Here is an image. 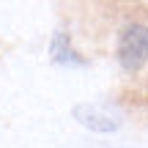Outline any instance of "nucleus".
Returning a JSON list of instances; mask_svg holds the SVG:
<instances>
[{
  "mask_svg": "<svg viewBox=\"0 0 148 148\" xmlns=\"http://www.w3.org/2000/svg\"><path fill=\"white\" fill-rule=\"evenodd\" d=\"M47 55L55 66H63V69H85L88 60L74 49L71 44V36L66 30H55L52 38H49V47H47Z\"/></svg>",
  "mask_w": 148,
  "mask_h": 148,
  "instance_id": "nucleus-3",
  "label": "nucleus"
},
{
  "mask_svg": "<svg viewBox=\"0 0 148 148\" xmlns=\"http://www.w3.org/2000/svg\"><path fill=\"white\" fill-rule=\"evenodd\" d=\"M115 58L123 71H140L148 63V25L129 22L118 33V47Z\"/></svg>",
  "mask_w": 148,
  "mask_h": 148,
  "instance_id": "nucleus-1",
  "label": "nucleus"
},
{
  "mask_svg": "<svg viewBox=\"0 0 148 148\" xmlns=\"http://www.w3.org/2000/svg\"><path fill=\"white\" fill-rule=\"evenodd\" d=\"M71 118L79 126H85L88 132H96V134H112L123 126L121 110L107 104V101H79L71 107Z\"/></svg>",
  "mask_w": 148,
  "mask_h": 148,
  "instance_id": "nucleus-2",
  "label": "nucleus"
}]
</instances>
